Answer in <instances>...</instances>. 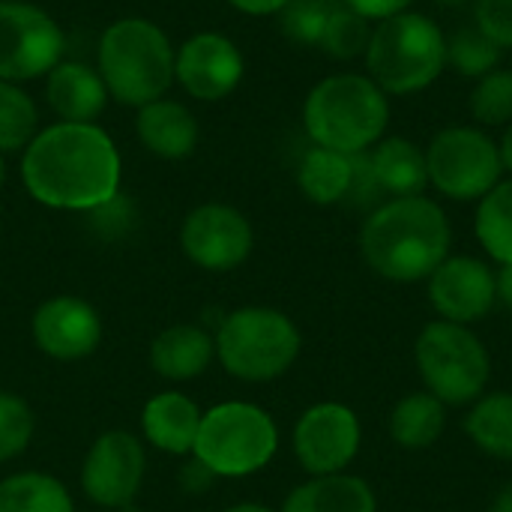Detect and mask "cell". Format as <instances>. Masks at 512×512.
I'll return each mask as SVG.
<instances>
[{"label":"cell","instance_id":"cell-36","mask_svg":"<svg viewBox=\"0 0 512 512\" xmlns=\"http://www.w3.org/2000/svg\"><path fill=\"white\" fill-rule=\"evenodd\" d=\"M177 483H180V489H183L186 495H204V492L216 483V477H213V471L204 468L195 456H189V459L180 465Z\"/></svg>","mask_w":512,"mask_h":512},{"label":"cell","instance_id":"cell-27","mask_svg":"<svg viewBox=\"0 0 512 512\" xmlns=\"http://www.w3.org/2000/svg\"><path fill=\"white\" fill-rule=\"evenodd\" d=\"M474 234L498 267L512 264V180H501L489 195L480 198Z\"/></svg>","mask_w":512,"mask_h":512},{"label":"cell","instance_id":"cell-34","mask_svg":"<svg viewBox=\"0 0 512 512\" xmlns=\"http://www.w3.org/2000/svg\"><path fill=\"white\" fill-rule=\"evenodd\" d=\"M474 27L501 51L512 48V0H474Z\"/></svg>","mask_w":512,"mask_h":512},{"label":"cell","instance_id":"cell-7","mask_svg":"<svg viewBox=\"0 0 512 512\" xmlns=\"http://www.w3.org/2000/svg\"><path fill=\"white\" fill-rule=\"evenodd\" d=\"M279 453V426L255 402H219L201 414L192 456L216 480H243L264 471Z\"/></svg>","mask_w":512,"mask_h":512},{"label":"cell","instance_id":"cell-38","mask_svg":"<svg viewBox=\"0 0 512 512\" xmlns=\"http://www.w3.org/2000/svg\"><path fill=\"white\" fill-rule=\"evenodd\" d=\"M228 6H234L243 15H279V9L288 0H225Z\"/></svg>","mask_w":512,"mask_h":512},{"label":"cell","instance_id":"cell-37","mask_svg":"<svg viewBox=\"0 0 512 512\" xmlns=\"http://www.w3.org/2000/svg\"><path fill=\"white\" fill-rule=\"evenodd\" d=\"M348 9H354V12H360L363 18H369V21H384V18H390V15H399V12H405L414 0H342Z\"/></svg>","mask_w":512,"mask_h":512},{"label":"cell","instance_id":"cell-32","mask_svg":"<svg viewBox=\"0 0 512 512\" xmlns=\"http://www.w3.org/2000/svg\"><path fill=\"white\" fill-rule=\"evenodd\" d=\"M471 114L480 126L512 123V69H492L471 93Z\"/></svg>","mask_w":512,"mask_h":512},{"label":"cell","instance_id":"cell-20","mask_svg":"<svg viewBox=\"0 0 512 512\" xmlns=\"http://www.w3.org/2000/svg\"><path fill=\"white\" fill-rule=\"evenodd\" d=\"M216 360L213 333L198 324H171L150 342V366L162 381L183 384L201 378Z\"/></svg>","mask_w":512,"mask_h":512},{"label":"cell","instance_id":"cell-29","mask_svg":"<svg viewBox=\"0 0 512 512\" xmlns=\"http://www.w3.org/2000/svg\"><path fill=\"white\" fill-rule=\"evenodd\" d=\"M501 48L489 42L477 27H462L447 39V63L465 78H483L501 63Z\"/></svg>","mask_w":512,"mask_h":512},{"label":"cell","instance_id":"cell-3","mask_svg":"<svg viewBox=\"0 0 512 512\" xmlns=\"http://www.w3.org/2000/svg\"><path fill=\"white\" fill-rule=\"evenodd\" d=\"M390 96L360 72L321 78L303 102V126L315 147L345 156L369 153L387 132Z\"/></svg>","mask_w":512,"mask_h":512},{"label":"cell","instance_id":"cell-13","mask_svg":"<svg viewBox=\"0 0 512 512\" xmlns=\"http://www.w3.org/2000/svg\"><path fill=\"white\" fill-rule=\"evenodd\" d=\"M180 249L195 267L207 273H228L249 261L255 231L237 207L207 201L186 213L180 225Z\"/></svg>","mask_w":512,"mask_h":512},{"label":"cell","instance_id":"cell-22","mask_svg":"<svg viewBox=\"0 0 512 512\" xmlns=\"http://www.w3.org/2000/svg\"><path fill=\"white\" fill-rule=\"evenodd\" d=\"M279 512H378L375 489L354 474L309 477L288 492Z\"/></svg>","mask_w":512,"mask_h":512},{"label":"cell","instance_id":"cell-5","mask_svg":"<svg viewBox=\"0 0 512 512\" xmlns=\"http://www.w3.org/2000/svg\"><path fill=\"white\" fill-rule=\"evenodd\" d=\"M219 366L243 384H270L291 372L303 351L300 327L273 306H243L228 312L216 333Z\"/></svg>","mask_w":512,"mask_h":512},{"label":"cell","instance_id":"cell-11","mask_svg":"<svg viewBox=\"0 0 512 512\" xmlns=\"http://www.w3.org/2000/svg\"><path fill=\"white\" fill-rule=\"evenodd\" d=\"M147 477L144 441L132 432L111 429L102 432L84 453L81 462V492L99 510H126L135 504Z\"/></svg>","mask_w":512,"mask_h":512},{"label":"cell","instance_id":"cell-12","mask_svg":"<svg viewBox=\"0 0 512 512\" xmlns=\"http://www.w3.org/2000/svg\"><path fill=\"white\" fill-rule=\"evenodd\" d=\"M363 444V426L354 408L342 402H318L306 408L291 435L294 456L309 477L345 474Z\"/></svg>","mask_w":512,"mask_h":512},{"label":"cell","instance_id":"cell-21","mask_svg":"<svg viewBox=\"0 0 512 512\" xmlns=\"http://www.w3.org/2000/svg\"><path fill=\"white\" fill-rule=\"evenodd\" d=\"M366 156H369V168L381 195L411 198V195H423V189L429 186L426 150H420L405 135L381 138Z\"/></svg>","mask_w":512,"mask_h":512},{"label":"cell","instance_id":"cell-43","mask_svg":"<svg viewBox=\"0 0 512 512\" xmlns=\"http://www.w3.org/2000/svg\"><path fill=\"white\" fill-rule=\"evenodd\" d=\"M438 6H444V9H459V6H468V3H474V0H435Z\"/></svg>","mask_w":512,"mask_h":512},{"label":"cell","instance_id":"cell-9","mask_svg":"<svg viewBox=\"0 0 512 512\" xmlns=\"http://www.w3.org/2000/svg\"><path fill=\"white\" fill-rule=\"evenodd\" d=\"M429 183L450 201H480L504 174L498 144L474 126H447L426 147Z\"/></svg>","mask_w":512,"mask_h":512},{"label":"cell","instance_id":"cell-35","mask_svg":"<svg viewBox=\"0 0 512 512\" xmlns=\"http://www.w3.org/2000/svg\"><path fill=\"white\" fill-rule=\"evenodd\" d=\"M132 213H135L132 204L117 192L108 204L90 210L87 216H90L93 228H96L102 237H120V234H126V231L132 228Z\"/></svg>","mask_w":512,"mask_h":512},{"label":"cell","instance_id":"cell-39","mask_svg":"<svg viewBox=\"0 0 512 512\" xmlns=\"http://www.w3.org/2000/svg\"><path fill=\"white\" fill-rule=\"evenodd\" d=\"M495 291H498V303L512 312V264H504L495 270Z\"/></svg>","mask_w":512,"mask_h":512},{"label":"cell","instance_id":"cell-44","mask_svg":"<svg viewBox=\"0 0 512 512\" xmlns=\"http://www.w3.org/2000/svg\"><path fill=\"white\" fill-rule=\"evenodd\" d=\"M3 180H6V159H3V153H0V186H3Z\"/></svg>","mask_w":512,"mask_h":512},{"label":"cell","instance_id":"cell-2","mask_svg":"<svg viewBox=\"0 0 512 512\" xmlns=\"http://www.w3.org/2000/svg\"><path fill=\"white\" fill-rule=\"evenodd\" d=\"M453 228L444 207L426 195L378 204L360 228L366 267L399 285L426 282L450 258Z\"/></svg>","mask_w":512,"mask_h":512},{"label":"cell","instance_id":"cell-26","mask_svg":"<svg viewBox=\"0 0 512 512\" xmlns=\"http://www.w3.org/2000/svg\"><path fill=\"white\" fill-rule=\"evenodd\" d=\"M0 512H75V501L57 477L18 471L0 480Z\"/></svg>","mask_w":512,"mask_h":512},{"label":"cell","instance_id":"cell-18","mask_svg":"<svg viewBox=\"0 0 512 512\" xmlns=\"http://www.w3.org/2000/svg\"><path fill=\"white\" fill-rule=\"evenodd\" d=\"M102 75L81 60H60L45 75V102L66 123H96L108 105Z\"/></svg>","mask_w":512,"mask_h":512},{"label":"cell","instance_id":"cell-33","mask_svg":"<svg viewBox=\"0 0 512 512\" xmlns=\"http://www.w3.org/2000/svg\"><path fill=\"white\" fill-rule=\"evenodd\" d=\"M36 432V417L30 405L9 390H0V465L18 459Z\"/></svg>","mask_w":512,"mask_h":512},{"label":"cell","instance_id":"cell-23","mask_svg":"<svg viewBox=\"0 0 512 512\" xmlns=\"http://www.w3.org/2000/svg\"><path fill=\"white\" fill-rule=\"evenodd\" d=\"M390 438L402 450H429L447 429V405L429 390L408 393L390 411Z\"/></svg>","mask_w":512,"mask_h":512},{"label":"cell","instance_id":"cell-1","mask_svg":"<svg viewBox=\"0 0 512 512\" xmlns=\"http://www.w3.org/2000/svg\"><path fill=\"white\" fill-rule=\"evenodd\" d=\"M120 180V150L99 123L57 120L21 150V183L51 210L90 213L120 192Z\"/></svg>","mask_w":512,"mask_h":512},{"label":"cell","instance_id":"cell-14","mask_svg":"<svg viewBox=\"0 0 512 512\" xmlns=\"http://www.w3.org/2000/svg\"><path fill=\"white\" fill-rule=\"evenodd\" d=\"M243 72V51L225 33L204 30L174 48V84L198 102H219L231 96L240 87Z\"/></svg>","mask_w":512,"mask_h":512},{"label":"cell","instance_id":"cell-40","mask_svg":"<svg viewBox=\"0 0 512 512\" xmlns=\"http://www.w3.org/2000/svg\"><path fill=\"white\" fill-rule=\"evenodd\" d=\"M489 512H512V483H507L489 504Z\"/></svg>","mask_w":512,"mask_h":512},{"label":"cell","instance_id":"cell-42","mask_svg":"<svg viewBox=\"0 0 512 512\" xmlns=\"http://www.w3.org/2000/svg\"><path fill=\"white\" fill-rule=\"evenodd\" d=\"M222 512H276V510H273V507H267V504L243 501V504H231V507H225Z\"/></svg>","mask_w":512,"mask_h":512},{"label":"cell","instance_id":"cell-41","mask_svg":"<svg viewBox=\"0 0 512 512\" xmlns=\"http://www.w3.org/2000/svg\"><path fill=\"white\" fill-rule=\"evenodd\" d=\"M498 153H501L504 168L512 171V123H507V132H504V138H501V144H498Z\"/></svg>","mask_w":512,"mask_h":512},{"label":"cell","instance_id":"cell-19","mask_svg":"<svg viewBox=\"0 0 512 512\" xmlns=\"http://www.w3.org/2000/svg\"><path fill=\"white\" fill-rule=\"evenodd\" d=\"M135 111V135L144 150L168 162L192 156L198 147V120L183 102L162 96Z\"/></svg>","mask_w":512,"mask_h":512},{"label":"cell","instance_id":"cell-10","mask_svg":"<svg viewBox=\"0 0 512 512\" xmlns=\"http://www.w3.org/2000/svg\"><path fill=\"white\" fill-rule=\"evenodd\" d=\"M66 51L60 24L30 0H0V81L24 84L48 75Z\"/></svg>","mask_w":512,"mask_h":512},{"label":"cell","instance_id":"cell-17","mask_svg":"<svg viewBox=\"0 0 512 512\" xmlns=\"http://www.w3.org/2000/svg\"><path fill=\"white\" fill-rule=\"evenodd\" d=\"M201 408L192 396L165 390L144 402L141 408V435L144 441L168 456H192L195 438L201 429Z\"/></svg>","mask_w":512,"mask_h":512},{"label":"cell","instance_id":"cell-15","mask_svg":"<svg viewBox=\"0 0 512 512\" xmlns=\"http://www.w3.org/2000/svg\"><path fill=\"white\" fill-rule=\"evenodd\" d=\"M30 336L45 357L57 363H78L96 354L102 342V318L84 297L57 294L36 306Z\"/></svg>","mask_w":512,"mask_h":512},{"label":"cell","instance_id":"cell-8","mask_svg":"<svg viewBox=\"0 0 512 512\" xmlns=\"http://www.w3.org/2000/svg\"><path fill=\"white\" fill-rule=\"evenodd\" d=\"M414 366L423 387L447 408L474 405L492 381V354L483 339L453 321H429L414 342Z\"/></svg>","mask_w":512,"mask_h":512},{"label":"cell","instance_id":"cell-25","mask_svg":"<svg viewBox=\"0 0 512 512\" xmlns=\"http://www.w3.org/2000/svg\"><path fill=\"white\" fill-rule=\"evenodd\" d=\"M465 432L480 453L501 462H512V393L486 390L471 405L465 417Z\"/></svg>","mask_w":512,"mask_h":512},{"label":"cell","instance_id":"cell-6","mask_svg":"<svg viewBox=\"0 0 512 512\" xmlns=\"http://www.w3.org/2000/svg\"><path fill=\"white\" fill-rule=\"evenodd\" d=\"M444 66L447 39L435 18L405 9L372 27L366 69L387 96H411L432 87Z\"/></svg>","mask_w":512,"mask_h":512},{"label":"cell","instance_id":"cell-30","mask_svg":"<svg viewBox=\"0 0 512 512\" xmlns=\"http://www.w3.org/2000/svg\"><path fill=\"white\" fill-rule=\"evenodd\" d=\"M369 39H372V21L342 3L333 12V18L327 21V30L321 36L318 48H324L333 60H354V57L366 54Z\"/></svg>","mask_w":512,"mask_h":512},{"label":"cell","instance_id":"cell-28","mask_svg":"<svg viewBox=\"0 0 512 512\" xmlns=\"http://www.w3.org/2000/svg\"><path fill=\"white\" fill-rule=\"evenodd\" d=\"M39 132V108L21 84L0 81V153L24 150Z\"/></svg>","mask_w":512,"mask_h":512},{"label":"cell","instance_id":"cell-16","mask_svg":"<svg viewBox=\"0 0 512 512\" xmlns=\"http://www.w3.org/2000/svg\"><path fill=\"white\" fill-rule=\"evenodd\" d=\"M426 282L429 303L441 321L471 327L483 321L498 303L495 270L474 255H450Z\"/></svg>","mask_w":512,"mask_h":512},{"label":"cell","instance_id":"cell-4","mask_svg":"<svg viewBox=\"0 0 512 512\" xmlns=\"http://www.w3.org/2000/svg\"><path fill=\"white\" fill-rule=\"evenodd\" d=\"M96 72L111 99L141 108L162 99L174 84V45L168 33L150 18L111 21L96 48Z\"/></svg>","mask_w":512,"mask_h":512},{"label":"cell","instance_id":"cell-31","mask_svg":"<svg viewBox=\"0 0 512 512\" xmlns=\"http://www.w3.org/2000/svg\"><path fill=\"white\" fill-rule=\"evenodd\" d=\"M339 6L342 0H288L279 9V27L297 45H318Z\"/></svg>","mask_w":512,"mask_h":512},{"label":"cell","instance_id":"cell-24","mask_svg":"<svg viewBox=\"0 0 512 512\" xmlns=\"http://www.w3.org/2000/svg\"><path fill=\"white\" fill-rule=\"evenodd\" d=\"M297 186L312 204H321V207L351 198L354 156H345V153H336L327 147L306 150L297 165Z\"/></svg>","mask_w":512,"mask_h":512}]
</instances>
